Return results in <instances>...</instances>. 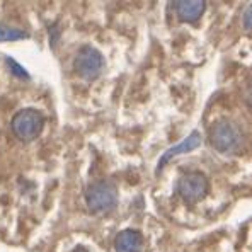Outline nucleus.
Instances as JSON below:
<instances>
[{
  "mask_svg": "<svg viewBox=\"0 0 252 252\" xmlns=\"http://www.w3.org/2000/svg\"><path fill=\"white\" fill-rule=\"evenodd\" d=\"M208 142L218 154L233 155L239 154L246 145V135L239 123L228 118H221L210 126Z\"/></svg>",
  "mask_w": 252,
  "mask_h": 252,
  "instance_id": "f257e3e1",
  "label": "nucleus"
},
{
  "mask_svg": "<svg viewBox=\"0 0 252 252\" xmlns=\"http://www.w3.org/2000/svg\"><path fill=\"white\" fill-rule=\"evenodd\" d=\"M44 128V116L34 107H24L14 114L10 121V129L21 142H32L41 135Z\"/></svg>",
  "mask_w": 252,
  "mask_h": 252,
  "instance_id": "f03ea898",
  "label": "nucleus"
},
{
  "mask_svg": "<svg viewBox=\"0 0 252 252\" xmlns=\"http://www.w3.org/2000/svg\"><path fill=\"white\" fill-rule=\"evenodd\" d=\"M85 205L92 213H106L118 205V188L107 179L95 181L85 189Z\"/></svg>",
  "mask_w": 252,
  "mask_h": 252,
  "instance_id": "7ed1b4c3",
  "label": "nucleus"
},
{
  "mask_svg": "<svg viewBox=\"0 0 252 252\" xmlns=\"http://www.w3.org/2000/svg\"><path fill=\"white\" fill-rule=\"evenodd\" d=\"M208 191H210V181L199 170L184 172L177 179V194L189 206L203 201L206 198V194H208Z\"/></svg>",
  "mask_w": 252,
  "mask_h": 252,
  "instance_id": "20e7f679",
  "label": "nucleus"
},
{
  "mask_svg": "<svg viewBox=\"0 0 252 252\" xmlns=\"http://www.w3.org/2000/svg\"><path fill=\"white\" fill-rule=\"evenodd\" d=\"M73 70L80 79L92 82L95 80L104 70V57L99 50L92 46H84L77 51L73 60Z\"/></svg>",
  "mask_w": 252,
  "mask_h": 252,
  "instance_id": "39448f33",
  "label": "nucleus"
},
{
  "mask_svg": "<svg viewBox=\"0 0 252 252\" xmlns=\"http://www.w3.org/2000/svg\"><path fill=\"white\" fill-rule=\"evenodd\" d=\"M199 145H201V135H199L198 131H192L191 135H188L186 138L183 140V142H179L177 145L170 147L169 150L164 152V155H162L157 164V170H162V167L167 165L174 157H177V155H181V154H189V152L199 148Z\"/></svg>",
  "mask_w": 252,
  "mask_h": 252,
  "instance_id": "423d86ee",
  "label": "nucleus"
},
{
  "mask_svg": "<svg viewBox=\"0 0 252 252\" xmlns=\"http://www.w3.org/2000/svg\"><path fill=\"white\" fill-rule=\"evenodd\" d=\"M172 5H174V10H176L177 17L183 22H189V24L198 22L206 10L205 0H177Z\"/></svg>",
  "mask_w": 252,
  "mask_h": 252,
  "instance_id": "0eeeda50",
  "label": "nucleus"
},
{
  "mask_svg": "<svg viewBox=\"0 0 252 252\" xmlns=\"http://www.w3.org/2000/svg\"><path fill=\"white\" fill-rule=\"evenodd\" d=\"M143 235L135 228L121 230L114 239V251L116 252H143Z\"/></svg>",
  "mask_w": 252,
  "mask_h": 252,
  "instance_id": "6e6552de",
  "label": "nucleus"
},
{
  "mask_svg": "<svg viewBox=\"0 0 252 252\" xmlns=\"http://www.w3.org/2000/svg\"><path fill=\"white\" fill-rule=\"evenodd\" d=\"M29 38V34L22 29L10 28V26L0 24V43L5 41H21V39Z\"/></svg>",
  "mask_w": 252,
  "mask_h": 252,
  "instance_id": "1a4fd4ad",
  "label": "nucleus"
},
{
  "mask_svg": "<svg viewBox=\"0 0 252 252\" xmlns=\"http://www.w3.org/2000/svg\"><path fill=\"white\" fill-rule=\"evenodd\" d=\"M7 66H9L10 72H12L16 77H19V79H22V80L29 79V73L26 72V70L22 68V66L16 60H12V58H7Z\"/></svg>",
  "mask_w": 252,
  "mask_h": 252,
  "instance_id": "9d476101",
  "label": "nucleus"
},
{
  "mask_svg": "<svg viewBox=\"0 0 252 252\" xmlns=\"http://www.w3.org/2000/svg\"><path fill=\"white\" fill-rule=\"evenodd\" d=\"M242 26L246 31H252V2L246 7L242 14Z\"/></svg>",
  "mask_w": 252,
  "mask_h": 252,
  "instance_id": "9b49d317",
  "label": "nucleus"
},
{
  "mask_svg": "<svg viewBox=\"0 0 252 252\" xmlns=\"http://www.w3.org/2000/svg\"><path fill=\"white\" fill-rule=\"evenodd\" d=\"M244 99H246L247 106L252 107V84L246 89V94H244Z\"/></svg>",
  "mask_w": 252,
  "mask_h": 252,
  "instance_id": "f8f14e48",
  "label": "nucleus"
},
{
  "mask_svg": "<svg viewBox=\"0 0 252 252\" xmlns=\"http://www.w3.org/2000/svg\"><path fill=\"white\" fill-rule=\"evenodd\" d=\"M72 252H89V251L85 249V247H82V246H77L75 249H73Z\"/></svg>",
  "mask_w": 252,
  "mask_h": 252,
  "instance_id": "ddd939ff",
  "label": "nucleus"
}]
</instances>
